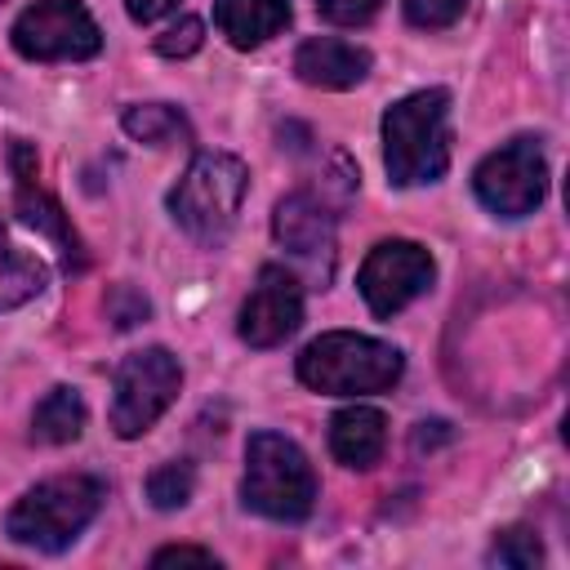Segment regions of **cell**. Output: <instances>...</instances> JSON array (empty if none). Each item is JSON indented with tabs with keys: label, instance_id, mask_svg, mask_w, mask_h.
I'll return each mask as SVG.
<instances>
[{
	"label": "cell",
	"instance_id": "22",
	"mask_svg": "<svg viewBox=\"0 0 570 570\" xmlns=\"http://www.w3.org/2000/svg\"><path fill=\"white\" fill-rule=\"evenodd\" d=\"M205 45V22L200 18H178L169 31L156 36V53L160 58H191Z\"/></svg>",
	"mask_w": 570,
	"mask_h": 570
},
{
	"label": "cell",
	"instance_id": "14",
	"mask_svg": "<svg viewBox=\"0 0 570 570\" xmlns=\"http://www.w3.org/2000/svg\"><path fill=\"white\" fill-rule=\"evenodd\" d=\"M383 445H387V419L383 410L374 405H347L330 419V454L343 463V468H374L383 459Z\"/></svg>",
	"mask_w": 570,
	"mask_h": 570
},
{
	"label": "cell",
	"instance_id": "17",
	"mask_svg": "<svg viewBox=\"0 0 570 570\" xmlns=\"http://www.w3.org/2000/svg\"><path fill=\"white\" fill-rule=\"evenodd\" d=\"M49 272L36 254H27L22 245H13V236L0 227V312H13L22 303H31L45 289Z\"/></svg>",
	"mask_w": 570,
	"mask_h": 570
},
{
	"label": "cell",
	"instance_id": "4",
	"mask_svg": "<svg viewBox=\"0 0 570 570\" xmlns=\"http://www.w3.org/2000/svg\"><path fill=\"white\" fill-rule=\"evenodd\" d=\"M240 499L267 521H303L316 508V472L307 454L281 432H254L245 441Z\"/></svg>",
	"mask_w": 570,
	"mask_h": 570
},
{
	"label": "cell",
	"instance_id": "8",
	"mask_svg": "<svg viewBox=\"0 0 570 570\" xmlns=\"http://www.w3.org/2000/svg\"><path fill=\"white\" fill-rule=\"evenodd\" d=\"M476 200L499 218H525L548 196V160L539 138H512L472 169Z\"/></svg>",
	"mask_w": 570,
	"mask_h": 570
},
{
	"label": "cell",
	"instance_id": "10",
	"mask_svg": "<svg viewBox=\"0 0 570 570\" xmlns=\"http://www.w3.org/2000/svg\"><path fill=\"white\" fill-rule=\"evenodd\" d=\"M298 325H303V285L285 267L267 263L249 289V298L240 303L236 334L249 347H281Z\"/></svg>",
	"mask_w": 570,
	"mask_h": 570
},
{
	"label": "cell",
	"instance_id": "1",
	"mask_svg": "<svg viewBox=\"0 0 570 570\" xmlns=\"http://www.w3.org/2000/svg\"><path fill=\"white\" fill-rule=\"evenodd\" d=\"M383 165L396 187H423L450 169L445 89H414L383 111Z\"/></svg>",
	"mask_w": 570,
	"mask_h": 570
},
{
	"label": "cell",
	"instance_id": "25",
	"mask_svg": "<svg viewBox=\"0 0 570 570\" xmlns=\"http://www.w3.org/2000/svg\"><path fill=\"white\" fill-rule=\"evenodd\" d=\"M174 561H196V566H218V557L209 548H187V543H174V548H160L151 557V566H174Z\"/></svg>",
	"mask_w": 570,
	"mask_h": 570
},
{
	"label": "cell",
	"instance_id": "5",
	"mask_svg": "<svg viewBox=\"0 0 570 570\" xmlns=\"http://www.w3.org/2000/svg\"><path fill=\"white\" fill-rule=\"evenodd\" d=\"M245 191H249V169H245L240 156H232V151H200V156H191V165L174 183L169 214H174V223L191 240L214 245V240H223L232 232Z\"/></svg>",
	"mask_w": 570,
	"mask_h": 570
},
{
	"label": "cell",
	"instance_id": "2",
	"mask_svg": "<svg viewBox=\"0 0 570 570\" xmlns=\"http://www.w3.org/2000/svg\"><path fill=\"white\" fill-rule=\"evenodd\" d=\"M107 485L89 472H67L31 485L4 517V534L36 552H62L80 539V530L98 517Z\"/></svg>",
	"mask_w": 570,
	"mask_h": 570
},
{
	"label": "cell",
	"instance_id": "12",
	"mask_svg": "<svg viewBox=\"0 0 570 570\" xmlns=\"http://www.w3.org/2000/svg\"><path fill=\"white\" fill-rule=\"evenodd\" d=\"M370 67H374L370 49L338 36H312L294 53V76L312 89H352L370 76Z\"/></svg>",
	"mask_w": 570,
	"mask_h": 570
},
{
	"label": "cell",
	"instance_id": "15",
	"mask_svg": "<svg viewBox=\"0 0 570 570\" xmlns=\"http://www.w3.org/2000/svg\"><path fill=\"white\" fill-rule=\"evenodd\" d=\"M214 22L232 49H258L289 22V0H214Z\"/></svg>",
	"mask_w": 570,
	"mask_h": 570
},
{
	"label": "cell",
	"instance_id": "26",
	"mask_svg": "<svg viewBox=\"0 0 570 570\" xmlns=\"http://www.w3.org/2000/svg\"><path fill=\"white\" fill-rule=\"evenodd\" d=\"M183 0H125V9H129V18L134 22H156V18H165V13H174Z\"/></svg>",
	"mask_w": 570,
	"mask_h": 570
},
{
	"label": "cell",
	"instance_id": "3",
	"mask_svg": "<svg viewBox=\"0 0 570 570\" xmlns=\"http://www.w3.org/2000/svg\"><path fill=\"white\" fill-rule=\"evenodd\" d=\"M294 370H298V383H307L321 396H365V392H387L401 379L405 356L383 338L330 330L298 352Z\"/></svg>",
	"mask_w": 570,
	"mask_h": 570
},
{
	"label": "cell",
	"instance_id": "11",
	"mask_svg": "<svg viewBox=\"0 0 570 570\" xmlns=\"http://www.w3.org/2000/svg\"><path fill=\"white\" fill-rule=\"evenodd\" d=\"M9 165H13V178H18V191H13L18 218H22L27 227H36L40 236L53 240V249L62 254V267H67V272H85V267H89L85 240H80V232L71 227V218L62 214V205L36 183V151H31V142L13 138V147H9Z\"/></svg>",
	"mask_w": 570,
	"mask_h": 570
},
{
	"label": "cell",
	"instance_id": "7",
	"mask_svg": "<svg viewBox=\"0 0 570 570\" xmlns=\"http://www.w3.org/2000/svg\"><path fill=\"white\" fill-rule=\"evenodd\" d=\"M27 62H85L102 49V31L80 0H36L9 27Z\"/></svg>",
	"mask_w": 570,
	"mask_h": 570
},
{
	"label": "cell",
	"instance_id": "6",
	"mask_svg": "<svg viewBox=\"0 0 570 570\" xmlns=\"http://www.w3.org/2000/svg\"><path fill=\"white\" fill-rule=\"evenodd\" d=\"M178 387H183V365L174 352L165 347L129 352L111 379V432L120 441L142 436L174 405Z\"/></svg>",
	"mask_w": 570,
	"mask_h": 570
},
{
	"label": "cell",
	"instance_id": "21",
	"mask_svg": "<svg viewBox=\"0 0 570 570\" xmlns=\"http://www.w3.org/2000/svg\"><path fill=\"white\" fill-rule=\"evenodd\" d=\"M401 9H405V22H410V27H419V31H441V27H450V22L463 18L468 0H401Z\"/></svg>",
	"mask_w": 570,
	"mask_h": 570
},
{
	"label": "cell",
	"instance_id": "16",
	"mask_svg": "<svg viewBox=\"0 0 570 570\" xmlns=\"http://www.w3.org/2000/svg\"><path fill=\"white\" fill-rule=\"evenodd\" d=\"M85 432V401L76 387L58 383L45 392V401L31 410V441L36 445H71Z\"/></svg>",
	"mask_w": 570,
	"mask_h": 570
},
{
	"label": "cell",
	"instance_id": "18",
	"mask_svg": "<svg viewBox=\"0 0 570 570\" xmlns=\"http://www.w3.org/2000/svg\"><path fill=\"white\" fill-rule=\"evenodd\" d=\"M120 129L134 138V142H147V147H169V142H187L191 138V125L178 107L169 102H138L120 116Z\"/></svg>",
	"mask_w": 570,
	"mask_h": 570
},
{
	"label": "cell",
	"instance_id": "20",
	"mask_svg": "<svg viewBox=\"0 0 570 570\" xmlns=\"http://www.w3.org/2000/svg\"><path fill=\"white\" fill-rule=\"evenodd\" d=\"M485 561L490 566H503V570H530V566L543 561V543H539V534L530 525H508V530L494 534Z\"/></svg>",
	"mask_w": 570,
	"mask_h": 570
},
{
	"label": "cell",
	"instance_id": "9",
	"mask_svg": "<svg viewBox=\"0 0 570 570\" xmlns=\"http://www.w3.org/2000/svg\"><path fill=\"white\" fill-rule=\"evenodd\" d=\"M432 281H436L432 254L419 240H401V236L379 240L356 272V289L374 316L405 312L414 298H423L432 289Z\"/></svg>",
	"mask_w": 570,
	"mask_h": 570
},
{
	"label": "cell",
	"instance_id": "19",
	"mask_svg": "<svg viewBox=\"0 0 570 570\" xmlns=\"http://www.w3.org/2000/svg\"><path fill=\"white\" fill-rule=\"evenodd\" d=\"M191 490H196V468H191L187 459L160 463V468L147 476V499H151V508H160V512L183 508V503L191 499Z\"/></svg>",
	"mask_w": 570,
	"mask_h": 570
},
{
	"label": "cell",
	"instance_id": "24",
	"mask_svg": "<svg viewBox=\"0 0 570 570\" xmlns=\"http://www.w3.org/2000/svg\"><path fill=\"white\" fill-rule=\"evenodd\" d=\"M383 9V0H316V13L334 27H361Z\"/></svg>",
	"mask_w": 570,
	"mask_h": 570
},
{
	"label": "cell",
	"instance_id": "23",
	"mask_svg": "<svg viewBox=\"0 0 570 570\" xmlns=\"http://www.w3.org/2000/svg\"><path fill=\"white\" fill-rule=\"evenodd\" d=\"M107 316H111L116 330H129V325H138V321L151 316V303L134 285H111L107 289Z\"/></svg>",
	"mask_w": 570,
	"mask_h": 570
},
{
	"label": "cell",
	"instance_id": "13",
	"mask_svg": "<svg viewBox=\"0 0 570 570\" xmlns=\"http://www.w3.org/2000/svg\"><path fill=\"white\" fill-rule=\"evenodd\" d=\"M272 236L289 254H298V258H312V263L316 258H330L334 254V214L312 191H289V196L276 200Z\"/></svg>",
	"mask_w": 570,
	"mask_h": 570
}]
</instances>
